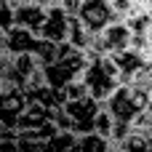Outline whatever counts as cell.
Listing matches in <instances>:
<instances>
[{
    "label": "cell",
    "instance_id": "cell-1",
    "mask_svg": "<svg viewBox=\"0 0 152 152\" xmlns=\"http://www.w3.org/2000/svg\"><path fill=\"white\" fill-rule=\"evenodd\" d=\"M80 80L86 86V94L91 99H96L99 104H104L110 99V94L120 86L118 80V69L112 64L110 56H91L80 72Z\"/></svg>",
    "mask_w": 152,
    "mask_h": 152
},
{
    "label": "cell",
    "instance_id": "cell-2",
    "mask_svg": "<svg viewBox=\"0 0 152 152\" xmlns=\"http://www.w3.org/2000/svg\"><path fill=\"white\" fill-rule=\"evenodd\" d=\"M150 99L152 96L144 91V88H136V86H118L102 107L110 112L112 120L134 126V120L142 115V110L150 104Z\"/></svg>",
    "mask_w": 152,
    "mask_h": 152
},
{
    "label": "cell",
    "instance_id": "cell-3",
    "mask_svg": "<svg viewBox=\"0 0 152 152\" xmlns=\"http://www.w3.org/2000/svg\"><path fill=\"white\" fill-rule=\"evenodd\" d=\"M75 16L80 19V24L88 32H102L107 24L118 21L112 0H80V8H77Z\"/></svg>",
    "mask_w": 152,
    "mask_h": 152
},
{
    "label": "cell",
    "instance_id": "cell-4",
    "mask_svg": "<svg viewBox=\"0 0 152 152\" xmlns=\"http://www.w3.org/2000/svg\"><path fill=\"white\" fill-rule=\"evenodd\" d=\"M67 13L61 5H43V16L37 21V27L32 29V35L48 40V43H61L67 40Z\"/></svg>",
    "mask_w": 152,
    "mask_h": 152
},
{
    "label": "cell",
    "instance_id": "cell-5",
    "mask_svg": "<svg viewBox=\"0 0 152 152\" xmlns=\"http://www.w3.org/2000/svg\"><path fill=\"white\" fill-rule=\"evenodd\" d=\"M99 48H102L104 56H112V53H120V51L131 48V32H128V27H126L123 19L107 24L99 32Z\"/></svg>",
    "mask_w": 152,
    "mask_h": 152
},
{
    "label": "cell",
    "instance_id": "cell-6",
    "mask_svg": "<svg viewBox=\"0 0 152 152\" xmlns=\"http://www.w3.org/2000/svg\"><path fill=\"white\" fill-rule=\"evenodd\" d=\"M53 115V110L37 99H27L24 104V112L19 115V123H16V131H29V128H37L43 123H48Z\"/></svg>",
    "mask_w": 152,
    "mask_h": 152
},
{
    "label": "cell",
    "instance_id": "cell-7",
    "mask_svg": "<svg viewBox=\"0 0 152 152\" xmlns=\"http://www.w3.org/2000/svg\"><path fill=\"white\" fill-rule=\"evenodd\" d=\"M69 152H115L112 147V142L110 139H104V136H99V134H80V136H75V142H72V150Z\"/></svg>",
    "mask_w": 152,
    "mask_h": 152
},
{
    "label": "cell",
    "instance_id": "cell-8",
    "mask_svg": "<svg viewBox=\"0 0 152 152\" xmlns=\"http://www.w3.org/2000/svg\"><path fill=\"white\" fill-rule=\"evenodd\" d=\"M112 147H115V152H152V139L131 128V131H128L118 144H112Z\"/></svg>",
    "mask_w": 152,
    "mask_h": 152
},
{
    "label": "cell",
    "instance_id": "cell-9",
    "mask_svg": "<svg viewBox=\"0 0 152 152\" xmlns=\"http://www.w3.org/2000/svg\"><path fill=\"white\" fill-rule=\"evenodd\" d=\"M72 142H75V134H69V131H56V134L43 144V152H69L72 150Z\"/></svg>",
    "mask_w": 152,
    "mask_h": 152
},
{
    "label": "cell",
    "instance_id": "cell-10",
    "mask_svg": "<svg viewBox=\"0 0 152 152\" xmlns=\"http://www.w3.org/2000/svg\"><path fill=\"white\" fill-rule=\"evenodd\" d=\"M131 128L152 139V99H150V104H147V107L142 110V115H139V118L134 120V126H131Z\"/></svg>",
    "mask_w": 152,
    "mask_h": 152
},
{
    "label": "cell",
    "instance_id": "cell-11",
    "mask_svg": "<svg viewBox=\"0 0 152 152\" xmlns=\"http://www.w3.org/2000/svg\"><path fill=\"white\" fill-rule=\"evenodd\" d=\"M16 27V19H13V3L11 0H3L0 3V32Z\"/></svg>",
    "mask_w": 152,
    "mask_h": 152
},
{
    "label": "cell",
    "instance_id": "cell-12",
    "mask_svg": "<svg viewBox=\"0 0 152 152\" xmlns=\"http://www.w3.org/2000/svg\"><path fill=\"white\" fill-rule=\"evenodd\" d=\"M0 152H21L16 147V139H8V136H0Z\"/></svg>",
    "mask_w": 152,
    "mask_h": 152
},
{
    "label": "cell",
    "instance_id": "cell-13",
    "mask_svg": "<svg viewBox=\"0 0 152 152\" xmlns=\"http://www.w3.org/2000/svg\"><path fill=\"white\" fill-rule=\"evenodd\" d=\"M139 3H142L144 8H150V11H152V0H139Z\"/></svg>",
    "mask_w": 152,
    "mask_h": 152
},
{
    "label": "cell",
    "instance_id": "cell-14",
    "mask_svg": "<svg viewBox=\"0 0 152 152\" xmlns=\"http://www.w3.org/2000/svg\"><path fill=\"white\" fill-rule=\"evenodd\" d=\"M5 51V45H3V32H0V53Z\"/></svg>",
    "mask_w": 152,
    "mask_h": 152
},
{
    "label": "cell",
    "instance_id": "cell-15",
    "mask_svg": "<svg viewBox=\"0 0 152 152\" xmlns=\"http://www.w3.org/2000/svg\"><path fill=\"white\" fill-rule=\"evenodd\" d=\"M3 131H5V128H3V126H0V134H3Z\"/></svg>",
    "mask_w": 152,
    "mask_h": 152
},
{
    "label": "cell",
    "instance_id": "cell-16",
    "mask_svg": "<svg viewBox=\"0 0 152 152\" xmlns=\"http://www.w3.org/2000/svg\"><path fill=\"white\" fill-rule=\"evenodd\" d=\"M150 96H152V88H150Z\"/></svg>",
    "mask_w": 152,
    "mask_h": 152
}]
</instances>
